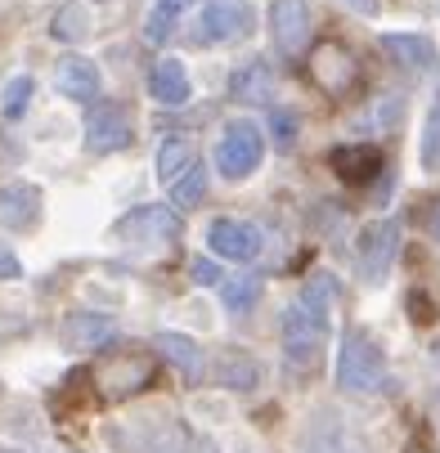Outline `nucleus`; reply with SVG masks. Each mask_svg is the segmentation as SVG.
<instances>
[{
  "label": "nucleus",
  "mask_w": 440,
  "mask_h": 453,
  "mask_svg": "<svg viewBox=\"0 0 440 453\" xmlns=\"http://www.w3.org/2000/svg\"><path fill=\"white\" fill-rule=\"evenodd\" d=\"M229 95H234L238 104H270V95H274V73H270V63H266V58L243 63V68L229 77Z\"/></svg>",
  "instance_id": "obj_16"
},
{
  "label": "nucleus",
  "mask_w": 440,
  "mask_h": 453,
  "mask_svg": "<svg viewBox=\"0 0 440 453\" xmlns=\"http://www.w3.org/2000/svg\"><path fill=\"white\" fill-rule=\"evenodd\" d=\"M310 77H314V86H324L328 95H342L355 81V58L342 45H320L314 58H310Z\"/></svg>",
  "instance_id": "obj_13"
},
{
  "label": "nucleus",
  "mask_w": 440,
  "mask_h": 453,
  "mask_svg": "<svg viewBox=\"0 0 440 453\" xmlns=\"http://www.w3.org/2000/svg\"><path fill=\"white\" fill-rule=\"evenodd\" d=\"M337 283L328 274H314L297 301L283 310V355L292 368H314L328 346V323H333Z\"/></svg>",
  "instance_id": "obj_1"
},
{
  "label": "nucleus",
  "mask_w": 440,
  "mask_h": 453,
  "mask_svg": "<svg viewBox=\"0 0 440 453\" xmlns=\"http://www.w3.org/2000/svg\"><path fill=\"white\" fill-rule=\"evenodd\" d=\"M203 198H207V171L194 162V166H189V171H184V175L171 184V203L189 211V207H198Z\"/></svg>",
  "instance_id": "obj_24"
},
{
  "label": "nucleus",
  "mask_w": 440,
  "mask_h": 453,
  "mask_svg": "<svg viewBox=\"0 0 440 453\" xmlns=\"http://www.w3.org/2000/svg\"><path fill=\"white\" fill-rule=\"evenodd\" d=\"M54 36H58V41H81V36H90V14H86L81 5H63V10L54 14Z\"/></svg>",
  "instance_id": "obj_25"
},
{
  "label": "nucleus",
  "mask_w": 440,
  "mask_h": 453,
  "mask_svg": "<svg viewBox=\"0 0 440 453\" xmlns=\"http://www.w3.org/2000/svg\"><path fill=\"white\" fill-rule=\"evenodd\" d=\"M216 377H220L225 386H234V391H251V386L261 381V368H257V359H247L243 350H220Z\"/></svg>",
  "instance_id": "obj_21"
},
{
  "label": "nucleus",
  "mask_w": 440,
  "mask_h": 453,
  "mask_svg": "<svg viewBox=\"0 0 440 453\" xmlns=\"http://www.w3.org/2000/svg\"><path fill=\"white\" fill-rule=\"evenodd\" d=\"M41 220V188L36 184H0V229H32Z\"/></svg>",
  "instance_id": "obj_11"
},
{
  "label": "nucleus",
  "mask_w": 440,
  "mask_h": 453,
  "mask_svg": "<svg viewBox=\"0 0 440 453\" xmlns=\"http://www.w3.org/2000/svg\"><path fill=\"white\" fill-rule=\"evenodd\" d=\"M382 50L396 63H405V68H431V58H436L431 41L427 36H413V32H387L382 36Z\"/></svg>",
  "instance_id": "obj_19"
},
{
  "label": "nucleus",
  "mask_w": 440,
  "mask_h": 453,
  "mask_svg": "<svg viewBox=\"0 0 440 453\" xmlns=\"http://www.w3.org/2000/svg\"><path fill=\"white\" fill-rule=\"evenodd\" d=\"M189 166H194V149H189L184 140H166V144L158 149V180L175 184Z\"/></svg>",
  "instance_id": "obj_23"
},
{
  "label": "nucleus",
  "mask_w": 440,
  "mask_h": 453,
  "mask_svg": "<svg viewBox=\"0 0 440 453\" xmlns=\"http://www.w3.org/2000/svg\"><path fill=\"white\" fill-rule=\"evenodd\" d=\"M328 162L337 166V175H342V180L364 184L368 175H377V166H382V153H377V149H364V144H346V149H333V157H328Z\"/></svg>",
  "instance_id": "obj_18"
},
{
  "label": "nucleus",
  "mask_w": 440,
  "mask_h": 453,
  "mask_svg": "<svg viewBox=\"0 0 440 453\" xmlns=\"http://www.w3.org/2000/svg\"><path fill=\"white\" fill-rule=\"evenodd\" d=\"M184 234V220L175 207H135L126 211L117 225H112V238L121 247H171L175 238Z\"/></svg>",
  "instance_id": "obj_3"
},
{
  "label": "nucleus",
  "mask_w": 440,
  "mask_h": 453,
  "mask_svg": "<svg viewBox=\"0 0 440 453\" xmlns=\"http://www.w3.org/2000/svg\"><path fill=\"white\" fill-rule=\"evenodd\" d=\"M431 238H440V207L431 211Z\"/></svg>",
  "instance_id": "obj_31"
},
{
  "label": "nucleus",
  "mask_w": 440,
  "mask_h": 453,
  "mask_svg": "<svg viewBox=\"0 0 440 453\" xmlns=\"http://www.w3.org/2000/svg\"><path fill=\"white\" fill-rule=\"evenodd\" d=\"M27 99H32V77H10L5 90H0V112L19 117V112L27 108Z\"/></svg>",
  "instance_id": "obj_27"
},
{
  "label": "nucleus",
  "mask_w": 440,
  "mask_h": 453,
  "mask_svg": "<svg viewBox=\"0 0 440 453\" xmlns=\"http://www.w3.org/2000/svg\"><path fill=\"white\" fill-rule=\"evenodd\" d=\"M436 422H440V395H436Z\"/></svg>",
  "instance_id": "obj_32"
},
{
  "label": "nucleus",
  "mask_w": 440,
  "mask_h": 453,
  "mask_svg": "<svg viewBox=\"0 0 440 453\" xmlns=\"http://www.w3.org/2000/svg\"><path fill=\"white\" fill-rule=\"evenodd\" d=\"M153 350H158L162 359H171L175 372H184L189 381L203 377V350H198L194 337H184V333H158V337H153Z\"/></svg>",
  "instance_id": "obj_17"
},
{
  "label": "nucleus",
  "mask_w": 440,
  "mask_h": 453,
  "mask_svg": "<svg viewBox=\"0 0 440 453\" xmlns=\"http://www.w3.org/2000/svg\"><path fill=\"white\" fill-rule=\"evenodd\" d=\"M359 5H373V0H359Z\"/></svg>",
  "instance_id": "obj_33"
},
{
  "label": "nucleus",
  "mask_w": 440,
  "mask_h": 453,
  "mask_svg": "<svg viewBox=\"0 0 440 453\" xmlns=\"http://www.w3.org/2000/svg\"><path fill=\"white\" fill-rule=\"evenodd\" d=\"M54 90H58L63 99L90 104V99L104 90V77H99V68H95V58H81V54L63 58L58 68H54Z\"/></svg>",
  "instance_id": "obj_10"
},
{
  "label": "nucleus",
  "mask_w": 440,
  "mask_h": 453,
  "mask_svg": "<svg viewBox=\"0 0 440 453\" xmlns=\"http://www.w3.org/2000/svg\"><path fill=\"white\" fill-rule=\"evenodd\" d=\"M274 144H279V149H292V144H297V117L283 112V108L274 112Z\"/></svg>",
  "instance_id": "obj_28"
},
{
  "label": "nucleus",
  "mask_w": 440,
  "mask_h": 453,
  "mask_svg": "<svg viewBox=\"0 0 440 453\" xmlns=\"http://www.w3.org/2000/svg\"><path fill=\"white\" fill-rule=\"evenodd\" d=\"M337 386L351 395H377L387 386V355L364 328H351L337 355Z\"/></svg>",
  "instance_id": "obj_2"
},
{
  "label": "nucleus",
  "mask_w": 440,
  "mask_h": 453,
  "mask_svg": "<svg viewBox=\"0 0 440 453\" xmlns=\"http://www.w3.org/2000/svg\"><path fill=\"white\" fill-rule=\"evenodd\" d=\"M413 453H422V449H413Z\"/></svg>",
  "instance_id": "obj_34"
},
{
  "label": "nucleus",
  "mask_w": 440,
  "mask_h": 453,
  "mask_svg": "<svg viewBox=\"0 0 440 453\" xmlns=\"http://www.w3.org/2000/svg\"><path fill=\"white\" fill-rule=\"evenodd\" d=\"M135 140V121L126 104H99L86 117V149L90 153H121Z\"/></svg>",
  "instance_id": "obj_5"
},
{
  "label": "nucleus",
  "mask_w": 440,
  "mask_h": 453,
  "mask_svg": "<svg viewBox=\"0 0 440 453\" xmlns=\"http://www.w3.org/2000/svg\"><path fill=\"white\" fill-rule=\"evenodd\" d=\"M149 95L166 108H180L189 104V73H184V63L180 58H158L153 63V73H149Z\"/></svg>",
  "instance_id": "obj_15"
},
{
  "label": "nucleus",
  "mask_w": 440,
  "mask_h": 453,
  "mask_svg": "<svg viewBox=\"0 0 440 453\" xmlns=\"http://www.w3.org/2000/svg\"><path fill=\"white\" fill-rule=\"evenodd\" d=\"M257 301H261V279L257 274H229V279H220V305L229 314H247Z\"/></svg>",
  "instance_id": "obj_22"
},
{
  "label": "nucleus",
  "mask_w": 440,
  "mask_h": 453,
  "mask_svg": "<svg viewBox=\"0 0 440 453\" xmlns=\"http://www.w3.org/2000/svg\"><path fill=\"white\" fill-rule=\"evenodd\" d=\"M422 166H440V90H436L427 126H422Z\"/></svg>",
  "instance_id": "obj_26"
},
{
  "label": "nucleus",
  "mask_w": 440,
  "mask_h": 453,
  "mask_svg": "<svg viewBox=\"0 0 440 453\" xmlns=\"http://www.w3.org/2000/svg\"><path fill=\"white\" fill-rule=\"evenodd\" d=\"M270 32L279 54H301L310 41V5L305 0H274L270 5Z\"/></svg>",
  "instance_id": "obj_9"
},
{
  "label": "nucleus",
  "mask_w": 440,
  "mask_h": 453,
  "mask_svg": "<svg viewBox=\"0 0 440 453\" xmlns=\"http://www.w3.org/2000/svg\"><path fill=\"white\" fill-rule=\"evenodd\" d=\"M194 5V0H158L149 10V23H144V41L149 45H166L175 36V23L184 19V10Z\"/></svg>",
  "instance_id": "obj_20"
},
{
  "label": "nucleus",
  "mask_w": 440,
  "mask_h": 453,
  "mask_svg": "<svg viewBox=\"0 0 440 453\" xmlns=\"http://www.w3.org/2000/svg\"><path fill=\"white\" fill-rule=\"evenodd\" d=\"M189 270H194V283H203V288H220V270L212 265V261H194V265H189Z\"/></svg>",
  "instance_id": "obj_29"
},
{
  "label": "nucleus",
  "mask_w": 440,
  "mask_h": 453,
  "mask_svg": "<svg viewBox=\"0 0 440 453\" xmlns=\"http://www.w3.org/2000/svg\"><path fill=\"white\" fill-rule=\"evenodd\" d=\"M198 23H203L198 36L207 45H234V41H243L251 32V10L243 5V0H212Z\"/></svg>",
  "instance_id": "obj_8"
},
{
  "label": "nucleus",
  "mask_w": 440,
  "mask_h": 453,
  "mask_svg": "<svg viewBox=\"0 0 440 453\" xmlns=\"http://www.w3.org/2000/svg\"><path fill=\"white\" fill-rule=\"evenodd\" d=\"M99 377H104V391L112 400H126V395H135L140 386L153 377V364L144 355H112V364L99 368Z\"/></svg>",
  "instance_id": "obj_14"
},
{
  "label": "nucleus",
  "mask_w": 440,
  "mask_h": 453,
  "mask_svg": "<svg viewBox=\"0 0 440 453\" xmlns=\"http://www.w3.org/2000/svg\"><path fill=\"white\" fill-rule=\"evenodd\" d=\"M19 274H23V265L14 261V256H10L5 247H0V279H19Z\"/></svg>",
  "instance_id": "obj_30"
},
{
  "label": "nucleus",
  "mask_w": 440,
  "mask_h": 453,
  "mask_svg": "<svg viewBox=\"0 0 440 453\" xmlns=\"http://www.w3.org/2000/svg\"><path fill=\"white\" fill-rule=\"evenodd\" d=\"M261 153H266V135L257 121H229L225 135L216 144V166L225 180H247L251 171L261 166Z\"/></svg>",
  "instance_id": "obj_4"
},
{
  "label": "nucleus",
  "mask_w": 440,
  "mask_h": 453,
  "mask_svg": "<svg viewBox=\"0 0 440 453\" xmlns=\"http://www.w3.org/2000/svg\"><path fill=\"white\" fill-rule=\"evenodd\" d=\"M400 251V225L396 220H377L359 234V274L368 283H382L391 274V261Z\"/></svg>",
  "instance_id": "obj_7"
},
{
  "label": "nucleus",
  "mask_w": 440,
  "mask_h": 453,
  "mask_svg": "<svg viewBox=\"0 0 440 453\" xmlns=\"http://www.w3.org/2000/svg\"><path fill=\"white\" fill-rule=\"evenodd\" d=\"M117 342V323L108 314H90V310H77L63 319V346L68 350H99Z\"/></svg>",
  "instance_id": "obj_12"
},
{
  "label": "nucleus",
  "mask_w": 440,
  "mask_h": 453,
  "mask_svg": "<svg viewBox=\"0 0 440 453\" xmlns=\"http://www.w3.org/2000/svg\"><path fill=\"white\" fill-rule=\"evenodd\" d=\"M207 242H212V251L220 256V261H238V265L257 261V256L266 251V234H261L257 225H247V220H229V216L212 220Z\"/></svg>",
  "instance_id": "obj_6"
}]
</instances>
